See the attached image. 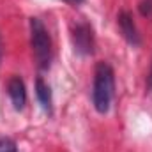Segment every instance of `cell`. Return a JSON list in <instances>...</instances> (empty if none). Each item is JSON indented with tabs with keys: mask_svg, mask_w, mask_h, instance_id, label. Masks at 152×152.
Listing matches in <instances>:
<instances>
[{
	"mask_svg": "<svg viewBox=\"0 0 152 152\" xmlns=\"http://www.w3.org/2000/svg\"><path fill=\"white\" fill-rule=\"evenodd\" d=\"M36 96H37V101L41 104V108L46 113H51V88H50V85L42 78L36 80Z\"/></svg>",
	"mask_w": 152,
	"mask_h": 152,
	"instance_id": "cell-6",
	"label": "cell"
},
{
	"mask_svg": "<svg viewBox=\"0 0 152 152\" xmlns=\"http://www.w3.org/2000/svg\"><path fill=\"white\" fill-rule=\"evenodd\" d=\"M140 11H142V14H143V16H145V14H152V4H151V2H142Z\"/></svg>",
	"mask_w": 152,
	"mask_h": 152,
	"instance_id": "cell-8",
	"label": "cell"
},
{
	"mask_svg": "<svg viewBox=\"0 0 152 152\" xmlns=\"http://www.w3.org/2000/svg\"><path fill=\"white\" fill-rule=\"evenodd\" d=\"M147 85H149V88H152V69H151V75L147 78Z\"/></svg>",
	"mask_w": 152,
	"mask_h": 152,
	"instance_id": "cell-9",
	"label": "cell"
},
{
	"mask_svg": "<svg viewBox=\"0 0 152 152\" xmlns=\"http://www.w3.org/2000/svg\"><path fill=\"white\" fill-rule=\"evenodd\" d=\"M0 152H16V143L11 138H0Z\"/></svg>",
	"mask_w": 152,
	"mask_h": 152,
	"instance_id": "cell-7",
	"label": "cell"
},
{
	"mask_svg": "<svg viewBox=\"0 0 152 152\" xmlns=\"http://www.w3.org/2000/svg\"><path fill=\"white\" fill-rule=\"evenodd\" d=\"M71 37H73L75 53L81 55V57H87V55H92L94 53L96 41H94V30H92L90 23H87V21L78 23L75 28H73Z\"/></svg>",
	"mask_w": 152,
	"mask_h": 152,
	"instance_id": "cell-3",
	"label": "cell"
},
{
	"mask_svg": "<svg viewBox=\"0 0 152 152\" xmlns=\"http://www.w3.org/2000/svg\"><path fill=\"white\" fill-rule=\"evenodd\" d=\"M115 92V73L110 64L99 62L94 71V85H92V104L96 112L101 115L108 113L112 106Z\"/></svg>",
	"mask_w": 152,
	"mask_h": 152,
	"instance_id": "cell-1",
	"label": "cell"
},
{
	"mask_svg": "<svg viewBox=\"0 0 152 152\" xmlns=\"http://www.w3.org/2000/svg\"><path fill=\"white\" fill-rule=\"evenodd\" d=\"M64 2H69V4H81L83 0H64Z\"/></svg>",
	"mask_w": 152,
	"mask_h": 152,
	"instance_id": "cell-10",
	"label": "cell"
},
{
	"mask_svg": "<svg viewBox=\"0 0 152 152\" xmlns=\"http://www.w3.org/2000/svg\"><path fill=\"white\" fill-rule=\"evenodd\" d=\"M30 42L39 69H48L51 62V39L39 18H30Z\"/></svg>",
	"mask_w": 152,
	"mask_h": 152,
	"instance_id": "cell-2",
	"label": "cell"
},
{
	"mask_svg": "<svg viewBox=\"0 0 152 152\" xmlns=\"http://www.w3.org/2000/svg\"><path fill=\"white\" fill-rule=\"evenodd\" d=\"M7 94L12 101V106L14 110H23L25 103H27V88H25V83L20 76H12L9 81H7Z\"/></svg>",
	"mask_w": 152,
	"mask_h": 152,
	"instance_id": "cell-5",
	"label": "cell"
},
{
	"mask_svg": "<svg viewBox=\"0 0 152 152\" xmlns=\"http://www.w3.org/2000/svg\"><path fill=\"white\" fill-rule=\"evenodd\" d=\"M117 23H118V28H120L122 37L126 39L131 46H140V44H142V39H140V34H138L136 23L133 21V16H131L127 11L118 12Z\"/></svg>",
	"mask_w": 152,
	"mask_h": 152,
	"instance_id": "cell-4",
	"label": "cell"
}]
</instances>
